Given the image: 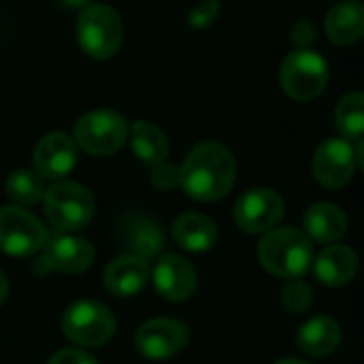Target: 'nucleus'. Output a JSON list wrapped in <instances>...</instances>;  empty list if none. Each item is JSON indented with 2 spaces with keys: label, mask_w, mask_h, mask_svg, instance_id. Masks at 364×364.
Instances as JSON below:
<instances>
[{
  "label": "nucleus",
  "mask_w": 364,
  "mask_h": 364,
  "mask_svg": "<svg viewBox=\"0 0 364 364\" xmlns=\"http://www.w3.org/2000/svg\"><path fill=\"white\" fill-rule=\"evenodd\" d=\"M235 177L237 164L232 154L213 141L196 145L179 168V186L190 198L200 203L224 198L232 190Z\"/></svg>",
  "instance_id": "obj_1"
},
{
  "label": "nucleus",
  "mask_w": 364,
  "mask_h": 364,
  "mask_svg": "<svg viewBox=\"0 0 364 364\" xmlns=\"http://www.w3.org/2000/svg\"><path fill=\"white\" fill-rule=\"evenodd\" d=\"M260 264L275 277L299 279L314 264V245L309 237L296 228H277L258 245Z\"/></svg>",
  "instance_id": "obj_2"
},
{
  "label": "nucleus",
  "mask_w": 364,
  "mask_h": 364,
  "mask_svg": "<svg viewBox=\"0 0 364 364\" xmlns=\"http://www.w3.org/2000/svg\"><path fill=\"white\" fill-rule=\"evenodd\" d=\"M77 41L94 60L115 55L124 41V26L117 11L107 4H87L77 19Z\"/></svg>",
  "instance_id": "obj_3"
},
{
  "label": "nucleus",
  "mask_w": 364,
  "mask_h": 364,
  "mask_svg": "<svg viewBox=\"0 0 364 364\" xmlns=\"http://www.w3.org/2000/svg\"><path fill=\"white\" fill-rule=\"evenodd\" d=\"M279 81L290 98L309 102L324 92L328 83V64L311 47L294 49L282 64Z\"/></svg>",
  "instance_id": "obj_4"
},
{
  "label": "nucleus",
  "mask_w": 364,
  "mask_h": 364,
  "mask_svg": "<svg viewBox=\"0 0 364 364\" xmlns=\"http://www.w3.org/2000/svg\"><path fill=\"white\" fill-rule=\"evenodd\" d=\"M130 126L124 115L111 109H96L81 115L75 124V145L92 156H111L128 139Z\"/></svg>",
  "instance_id": "obj_5"
},
{
  "label": "nucleus",
  "mask_w": 364,
  "mask_h": 364,
  "mask_svg": "<svg viewBox=\"0 0 364 364\" xmlns=\"http://www.w3.org/2000/svg\"><path fill=\"white\" fill-rule=\"evenodd\" d=\"M43 198L49 224L62 232L83 228L94 215V198L81 183H55L43 194Z\"/></svg>",
  "instance_id": "obj_6"
},
{
  "label": "nucleus",
  "mask_w": 364,
  "mask_h": 364,
  "mask_svg": "<svg viewBox=\"0 0 364 364\" xmlns=\"http://www.w3.org/2000/svg\"><path fill=\"white\" fill-rule=\"evenodd\" d=\"M64 335L83 348H100L105 346L115 333V318L113 314L94 301H79L64 311L62 318Z\"/></svg>",
  "instance_id": "obj_7"
},
{
  "label": "nucleus",
  "mask_w": 364,
  "mask_h": 364,
  "mask_svg": "<svg viewBox=\"0 0 364 364\" xmlns=\"http://www.w3.org/2000/svg\"><path fill=\"white\" fill-rule=\"evenodd\" d=\"M47 243L45 226L21 207H0V250L15 258H28Z\"/></svg>",
  "instance_id": "obj_8"
},
{
  "label": "nucleus",
  "mask_w": 364,
  "mask_h": 364,
  "mask_svg": "<svg viewBox=\"0 0 364 364\" xmlns=\"http://www.w3.org/2000/svg\"><path fill=\"white\" fill-rule=\"evenodd\" d=\"M284 218V200L275 190L256 188L235 203V222L241 230L258 235L273 230Z\"/></svg>",
  "instance_id": "obj_9"
},
{
  "label": "nucleus",
  "mask_w": 364,
  "mask_h": 364,
  "mask_svg": "<svg viewBox=\"0 0 364 364\" xmlns=\"http://www.w3.org/2000/svg\"><path fill=\"white\" fill-rule=\"evenodd\" d=\"M190 341V331L183 322L171 318H156L145 322L136 335L134 346L136 350L151 360H166L179 354Z\"/></svg>",
  "instance_id": "obj_10"
},
{
  "label": "nucleus",
  "mask_w": 364,
  "mask_h": 364,
  "mask_svg": "<svg viewBox=\"0 0 364 364\" xmlns=\"http://www.w3.org/2000/svg\"><path fill=\"white\" fill-rule=\"evenodd\" d=\"M311 171L318 183H322L324 188L337 190L348 186L356 171V154L350 141L346 139L324 141L314 154Z\"/></svg>",
  "instance_id": "obj_11"
},
{
  "label": "nucleus",
  "mask_w": 364,
  "mask_h": 364,
  "mask_svg": "<svg viewBox=\"0 0 364 364\" xmlns=\"http://www.w3.org/2000/svg\"><path fill=\"white\" fill-rule=\"evenodd\" d=\"M77 164V145L64 132L45 134L34 149V168L43 179H62Z\"/></svg>",
  "instance_id": "obj_12"
},
{
  "label": "nucleus",
  "mask_w": 364,
  "mask_h": 364,
  "mask_svg": "<svg viewBox=\"0 0 364 364\" xmlns=\"http://www.w3.org/2000/svg\"><path fill=\"white\" fill-rule=\"evenodd\" d=\"M196 269L181 256H164L154 269V286L171 303L190 299L196 290Z\"/></svg>",
  "instance_id": "obj_13"
},
{
  "label": "nucleus",
  "mask_w": 364,
  "mask_h": 364,
  "mask_svg": "<svg viewBox=\"0 0 364 364\" xmlns=\"http://www.w3.org/2000/svg\"><path fill=\"white\" fill-rule=\"evenodd\" d=\"M94 262V247L75 235H60L45 243L43 264L60 273H83Z\"/></svg>",
  "instance_id": "obj_14"
},
{
  "label": "nucleus",
  "mask_w": 364,
  "mask_h": 364,
  "mask_svg": "<svg viewBox=\"0 0 364 364\" xmlns=\"http://www.w3.org/2000/svg\"><path fill=\"white\" fill-rule=\"evenodd\" d=\"M105 288L119 299H130L139 294L149 282V264L145 258L134 254L117 256L105 269Z\"/></svg>",
  "instance_id": "obj_15"
},
{
  "label": "nucleus",
  "mask_w": 364,
  "mask_h": 364,
  "mask_svg": "<svg viewBox=\"0 0 364 364\" xmlns=\"http://www.w3.org/2000/svg\"><path fill=\"white\" fill-rule=\"evenodd\" d=\"M122 243L141 258H154L164 247L162 228L147 215H126L119 226Z\"/></svg>",
  "instance_id": "obj_16"
},
{
  "label": "nucleus",
  "mask_w": 364,
  "mask_h": 364,
  "mask_svg": "<svg viewBox=\"0 0 364 364\" xmlns=\"http://www.w3.org/2000/svg\"><path fill=\"white\" fill-rule=\"evenodd\" d=\"M326 36L335 45H354L364 34V6L358 0H343L335 4L324 21Z\"/></svg>",
  "instance_id": "obj_17"
},
{
  "label": "nucleus",
  "mask_w": 364,
  "mask_h": 364,
  "mask_svg": "<svg viewBox=\"0 0 364 364\" xmlns=\"http://www.w3.org/2000/svg\"><path fill=\"white\" fill-rule=\"evenodd\" d=\"M358 271L356 252L348 245H331L316 260V275L324 286L339 288L354 279Z\"/></svg>",
  "instance_id": "obj_18"
},
{
  "label": "nucleus",
  "mask_w": 364,
  "mask_h": 364,
  "mask_svg": "<svg viewBox=\"0 0 364 364\" xmlns=\"http://www.w3.org/2000/svg\"><path fill=\"white\" fill-rule=\"evenodd\" d=\"M296 341H299V348L305 354L322 358V356L333 354L339 348L341 328L333 318L320 316V318H314V320H309L307 324L301 326Z\"/></svg>",
  "instance_id": "obj_19"
},
{
  "label": "nucleus",
  "mask_w": 364,
  "mask_h": 364,
  "mask_svg": "<svg viewBox=\"0 0 364 364\" xmlns=\"http://www.w3.org/2000/svg\"><path fill=\"white\" fill-rule=\"evenodd\" d=\"M173 237L188 252H207L218 241V228L203 213H183L173 224Z\"/></svg>",
  "instance_id": "obj_20"
},
{
  "label": "nucleus",
  "mask_w": 364,
  "mask_h": 364,
  "mask_svg": "<svg viewBox=\"0 0 364 364\" xmlns=\"http://www.w3.org/2000/svg\"><path fill=\"white\" fill-rule=\"evenodd\" d=\"M305 230L320 243H335L348 232V218L337 205L318 203L305 213Z\"/></svg>",
  "instance_id": "obj_21"
},
{
  "label": "nucleus",
  "mask_w": 364,
  "mask_h": 364,
  "mask_svg": "<svg viewBox=\"0 0 364 364\" xmlns=\"http://www.w3.org/2000/svg\"><path fill=\"white\" fill-rule=\"evenodd\" d=\"M130 143L134 156L147 164V166H158L166 160L168 156V141L160 128H156L149 122H134L130 132Z\"/></svg>",
  "instance_id": "obj_22"
},
{
  "label": "nucleus",
  "mask_w": 364,
  "mask_h": 364,
  "mask_svg": "<svg viewBox=\"0 0 364 364\" xmlns=\"http://www.w3.org/2000/svg\"><path fill=\"white\" fill-rule=\"evenodd\" d=\"M337 130L343 134L346 141H360L364 132V94L350 92L346 94L335 113Z\"/></svg>",
  "instance_id": "obj_23"
},
{
  "label": "nucleus",
  "mask_w": 364,
  "mask_h": 364,
  "mask_svg": "<svg viewBox=\"0 0 364 364\" xmlns=\"http://www.w3.org/2000/svg\"><path fill=\"white\" fill-rule=\"evenodd\" d=\"M4 190H6L9 198H13L19 205H36L45 194L41 177L32 171H26V168L13 171L6 177Z\"/></svg>",
  "instance_id": "obj_24"
},
{
  "label": "nucleus",
  "mask_w": 364,
  "mask_h": 364,
  "mask_svg": "<svg viewBox=\"0 0 364 364\" xmlns=\"http://www.w3.org/2000/svg\"><path fill=\"white\" fill-rule=\"evenodd\" d=\"M314 303V292L311 288L301 282V279H290L284 290H282V305L290 314H303L311 307Z\"/></svg>",
  "instance_id": "obj_25"
},
{
  "label": "nucleus",
  "mask_w": 364,
  "mask_h": 364,
  "mask_svg": "<svg viewBox=\"0 0 364 364\" xmlns=\"http://www.w3.org/2000/svg\"><path fill=\"white\" fill-rule=\"evenodd\" d=\"M220 15V2L218 0H200L188 15V26L194 30L209 28Z\"/></svg>",
  "instance_id": "obj_26"
},
{
  "label": "nucleus",
  "mask_w": 364,
  "mask_h": 364,
  "mask_svg": "<svg viewBox=\"0 0 364 364\" xmlns=\"http://www.w3.org/2000/svg\"><path fill=\"white\" fill-rule=\"evenodd\" d=\"M151 183L158 190H173L179 183V168H175L173 164H166V162L154 166Z\"/></svg>",
  "instance_id": "obj_27"
},
{
  "label": "nucleus",
  "mask_w": 364,
  "mask_h": 364,
  "mask_svg": "<svg viewBox=\"0 0 364 364\" xmlns=\"http://www.w3.org/2000/svg\"><path fill=\"white\" fill-rule=\"evenodd\" d=\"M292 43L296 45V49L311 47V43H316V26L309 19L296 21L292 28Z\"/></svg>",
  "instance_id": "obj_28"
},
{
  "label": "nucleus",
  "mask_w": 364,
  "mask_h": 364,
  "mask_svg": "<svg viewBox=\"0 0 364 364\" xmlns=\"http://www.w3.org/2000/svg\"><path fill=\"white\" fill-rule=\"evenodd\" d=\"M49 364H98L96 358L83 350H75V348H68V350H62L58 354L51 356Z\"/></svg>",
  "instance_id": "obj_29"
},
{
  "label": "nucleus",
  "mask_w": 364,
  "mask_h": 364,
  "mask_svg": "<svg viewBox=\"0 0 364 364\" xmlns=\"http://www.w3.org/2000/svg\"><path fill=\"white\" fill-rule=\"evenodd\" d=\"M66 9H85L87 4H92V0H60Z\"/></svg>",
  "instance_id": "obj_30"
},
{
  "label": "nucleus",
  "mask_w": 364,
  "mask_h": 364,
  "mask_svg": "<svg viewBox=\"0 0 364 364\" xmlns=\"http://www.w3.org/2000/svg\"><path fill=\"white\" fill-rule=\"evenodd\" d=\"M6 296H9V282H6L4 273L0 271V305L6 301Z\"/></svg>",
  "instance_id": "obj_31"
},
{
  "label": "nucleus",
  "mask_w": 364,
  "mask_h": 364,
  "mask_svg": "<svg viewBox=\"0 0 364 364\" xmlns=\"http://www.w3.org/2000/svg\"><path fill=\"white\" fill-rule=\"evenodd\" d=\"M277 364H307V363H303V360H296V358H286V360H279Z\"/></svg>",
  "instance_id": "obj_32"
}]
</instances>
